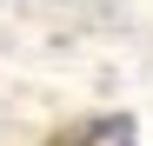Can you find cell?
Here are the masks:
<instances>
[{"label":"cell","mask_w":153,"mask_h":146,"mask_svg":"<svg viewBox=\"0 0 153 146\" xmlns=\"http://www.w3.org/2000/svg\"><path fill=\"white\" fill-rule=\"evenodd\" d=\"M47 146H133V119L126 113H100V119H80V126L53 133Z\"/></svg>","instance_id":"1"}]
</instances>
